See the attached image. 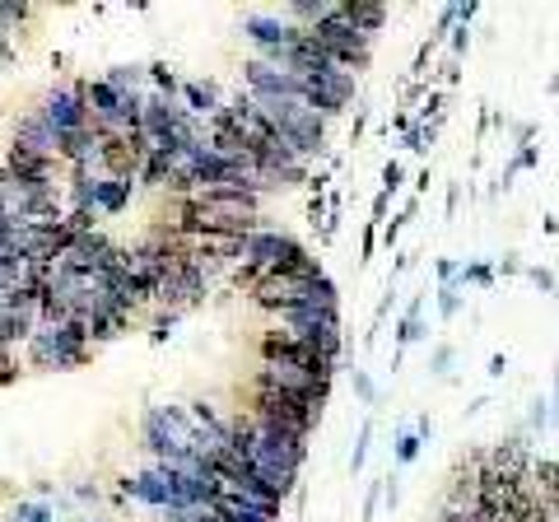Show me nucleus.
Here are the masks:
<instances>
[{
	"label": "nucleus",
	"instance_id": "33",
	"mask_svg": "<svg viewBox=\"0 0 559 522\" xmlns=\"http://www.w3.org/2000/svg\"><path fill=\"white\" fill-rule=\"evenodd\" d=\"M531 135H536V131H531V122H513V141H518V150L531 145Z\"/></svg>",
	"mask_w": 559,
	"mask_h": 522
},
{
	"label": "nucleus",
	"instance_id": "9",
	"mask_svg": "<svg viewBox=\"0 0 559 522\" xmlns=\"http://www.w3.org/2000/svg\"><path fill=\"white\" fill-rule=\"evenodd\" d=\"M5 173H10L14 182H33V187H42V182H51V178H56V159L10 145V154H5Z\"/></svg>",
	"mask_w": 559,
	"mask_h": 522
},
{
	"label": "nucleus",
	"instance_id": "8",
	"mask_svg": "<svg viewBox=\"0 0 559 522\" xmlns=\"http://www.w3.org/2000/svg\"><path fill=\"white\" fill-rule=\"evenodd\" d=\"M475 462H481L485 472H494V476H513V481H527V472H531V444H527V434L499 438V444H490V448H481V453H475Z\"/></svg>",
	"mask_w": 559,
	"mask_h": 522
},
{
	"label": "nucleus",
	"instance_id": "26",
	"mask_svg": "<svg viewBox=\"0 0 559 522\" xmlns=\"http://www.w3.org/2000/svg\"><path fill=\"white\" fill-rule=\"evenodd\" d=\"M401 182H406V169H401L397 159H391L387 169H382V191H387V197H397V191H401Z\"/></svg>",
	"mask_w": 559,
	"mask_h": 522
},
{
	"label": "nucleus",
	"instance_id": "7",
	"mask_svg": "<svg viewBox=\"0 0 559 522\" xmlns=\"http://www.w3.org/2000/svg\"><path fill=\"white\" fill-rule=\"evenodd\" d=\"M38 117H42L56 135H70V131H79V126H89V113H84L79 85H56V89L42 98Z\"/></svg>",
	"mask_w": 559,
	"mask_h": 522
},
{
	"label": "nucleus",
	"instance_id": "25",
	"mask_svg": "<svg viewBox=\"0 0 559 522\" xmlns=\"http://www.w3.org/2000/svg\"><path fill=\"white\" fill-rule=\"evenodd\" d=\"M453 360H457V350L453 345H434V354H429V373H438V378H447V373H453Z\"/></svg>",
	"mask_w": 559,
	"mask_h": 522
},
{
	"label": "nucleus",
	"instance_id": "20",
	"mask_svg": "<svg viewBox=\"0 0 559 522\" xmlns=\"http://www.w3.org/2000/svg\"><path fill=\"white\" fill-rule=\"evenodd\" d=\"M369 448H373V420L359 425V438H354V453H350V476L363 472V462H369Z\"/></svg>",
	"mask_w": 559,
	"mask_h": 522
},
{
	"label": "nucleus",
	"instance_id": "31",
	"mask_svg": "<svg viewBox=\"0 0 559 522\" xmlns=\"http://www.w3.org/2000/svg\"><path fill=\"white\" fill-rule=\"evenodd\" d=\"M518 270H527V266L518 261V252H509V257H503V261L494 266V276H518Z\"/></svg>",
	"mask_w": 559,
	"mask_h": 522
},
{
	"label": "nucleus",
	"instance_id": "15",
	"mask_svg": "<svg viewBox=\"0 0 559 522\" xmlns=\"http://www.w3.org/2000/svg\"><path fill=\"white\" fill-rule=\"evenodd\" d=\"M554 425H559V406L536 392V397L527 401V429H531V434H550Z\"/></svg>",
	"mask_w": 559,
	"mask_h": 522
},
{
	"label": "nucleus",
	"instance_id": "24",
	"mask_svg": "<svg viewBox=\"0 0 559 522\" xmlns=\"http://www.w3.org/2000/svg\"><path fill=\"white\" fill-rule=\"evenodd\" d=\"M527 280L536 285L541 294H550V298H559V280H554V270L550 266H527Z\"/></svg>",
	"mask_w": 559,
	"mask_h": 522
},
{
	"label": "nucleus",
	"instance_id": "38",
	"mask_svg": "<svg viewBox=\"0 0 559 522\" xmlns=\"http://www.w3.org/2000/svg\"><path fill=\"white\" fill-rule=\"evenodd\" d=\"M503 369H509V360H503V354H494V360H490V378H503Z\"/></svg>",
	"mask_w": 559,
	"mask_h": 522
},
{
	"label": "nucleus",
	"instance_id": "16",
	"mask_svg": "<svg viewBox=\"0 0 559 522\" xmlns=\"http://www.w3.org/2000/svg\"><path fill=\"white\" fill-rule=\"evenodd\" d=\"M419 313H425V304H419V298H415V304L406 308V317H401V332H397V345H401V350L429 336V332H425V317H419Z\"/></svg>",
	"mask_w": 559,
	"mask_h": 522
},
{
	"label": "nucleus",
	"instance_id": "3",
	"mask_svg": "<svg viewBox=\"0 0 559 522\" xmlns=\"http://www.w3.org/2000/svg\"><path fill=\"white\" fill-rule=\"evenodd\" d=\"M243 94H252V98H303V75L289 70L285 61L252 57L243 66Z\"/></svg>",
	"mask_w": 559,
	"mask_h": 522
},
{
	"label": "nucleus",
	"instance_id": "34",
	"mask_svg": "<svg viewBox=\"0 0 559 522\" xmlns=\"http://www.w3.org/2000/svg\"><path fill=\"white\" fill-rule=\"evenodd\" d=\"M410 429H415V434H419V438H425V444H429V438H434V416H419V420H415Z\"/></svg>",
	"mask_w": 559,
	"mask_h": 522
},
{
	"label": "nucleus",
	"instance_id": "18",
	"mask_svg": "<svg viewBox=\"0 0 559 522\" xmlns=\"http://www.w3.org/2000/svg\"><path fill=\"white\" fill-rule=\"evenodd\" d=\"M419 448H425V438H419L415 429H401L397 444H391V462H397V466H410V462L419 457Z\"/></svg>",
	"mask_w": 559,
	"mask_h": 522
},
{
	"label": "nucleus",
	"instance_id": "14",
	"mask_svg": "<svg viewBox=\"0 0 559 522\" xmlns=\"http://www.w3.org/2000/svg\"><path fill=\"white\" fill-rule=\"evenodd\" d=\"M341 10H345V19H350V23H354V29H359L363 38H369V42L387 29V19H391V14H387V5H369V0H350V5H341Z\"/></svg>",
	"mask_w": 559,
	"mask_h": 522
},
{
	"label": "nucleus",
	"instance_id": "22",
	"mask_svg": "<svg viewBox=\"0 0 559 522\" xmlns=\"http://www.w3.org/2000/svg\"><path fill=\"white\" fill-rule=\"evenodd\" d=\"M457 313H462V285L453 280V285H443V289H438V317H443V322H453Z\"/></svg>",
	"mask_w": 559,
	"mask_h": 522
},
{
	"label": "nucleus",
	"instance_id": "2",
	"mask_svg": "<svg viewBox=\"0 0 559 522\" xmlns=\"http://www.w3.org/2000/svg\"><path fill=\"white\" fill-rule=\"evenodd\" d=\"M28 360L38 369H75L89 360V336L79 322H61V326H38L28 336Z\"/></svg>",
	"mask_w": 559,
	"mask_h": 522
},
{
	"label": "nucleus",
	"instance_id": "41",
	"mask_svg": "<svg viewBox=\"0 0 559 522\" xmlns=\"http://www.w3.org/2000/svg\"><path fill=\"white\" fill-rule=\"evenodd\" d=\"M554 304H559V298H554Z\"/></svg>",
	"mask_w": 559,
	"mask_h": 522
},
{
	"label": "nucleus",
	"instance_id": "21",
	"mask_svg": "<svg viewBox=\"0 0 559 522\" xmlns=\"http://www.w3.org/2000/svg\"><path fill=\"white\" fill-rule=\"evenodd\" d=\"M536 159H541L536 150H531V145H522V150H518V154L509 159V169H503V178H499V187H503V191H509V187H513V178H518L522 169H536Z\"/></svg>",
	"mask_w": 559,
	"mask_h": 522
},
{
	"label": "nucleus",
	"instance_id": "40",
	"mask_svg": "<svg viewBox=\"0 0 559 522\" xmlns=\"http://www.w3.org/2000/svg\"><path fill=\"white\" fill-rule=\"evenodd\" d=\"M554 280H559V261H554Z\"/></svg>",
	"mask_w": 559,
	"mask_h": 522
},
{
	"label": "nucleus",
	"instance_id": "39",
	"mask_svg": "<svg viewBox=\"0 0 559 522\" xmlns=\"http://www.w3.org/2000/svg\"><path fill=\"white\" fill-rule=\"evenodd\" d=\"M550 401L559 406V364H554V392H550Z\"/></svg>",
	"mask_w": 559,
	"mask_h": 522
},
{
	"label": "nucleus",
	"instance_id": "32",
	"mask_svg": "<svg viewBox=\"0 0 559 522\" xmlns=\"http://www.w3.org/2000/svg\"><path fill=\"white\" fill-rule=\"evenodd\" d=\"M363 126H369V107L359 103V113H354V126H350V145H359V135H363Z\"/></svg>",
	"mask_w": 559,
	"mask_h": 522
},
{
	"label": "nucleus",
	"instance_id": "4",
	"mask_svg": "<svg viewBox=\"0 0 559 522\" xmlns=\"http://www.w3.org/2000/svg\"><path fill=\"white\" fill-rule=\"evenodd\" d=\"M252 388L266 392H285V397H307V401H326L331 392V373H307V369H289V364H261Z\"/></svg>",
	"mask_w": 559,
	"mask_h": 522
},
{
	"label": "nucleus",
	"instance_id": "1",
	"mask_svg": "<svg viewBox=\"0 0 559 522\" xmlns=\"http://www.w3.org/2000/svg\"><path fill=\"white\" fill-rule=\"evenodd\" d=\"M322 406H326V401H307V397H285V392H266V388H257V392H252L247 416L261 420V425L285 429V434L313 438V429L322 425Z\"/></svg>",
	"mask_w": 559,
	"mask_h": 522
},
{
	"label": "nucleus",
	"instance_id": "13",
	"mask_svg": "<svg viewBox=\"0 0 559 522\" xmlns=\"http://www.w3.org/2000/svg\"><path fill=\"white\" fill-rule=\"evenodd\" d=\"M135 182H117V178H94V210L98 215H122L131 206Z\"/></svg>",
	"mask_w": 559,
	"mask_h": 522
},
{
	"label": "nucleus",
	"instance_id": "19",
	"mask_svg": "<svg viewBox=\"0 0 559 522\" xmlns=\"http://www.w3.org/2000/svg\"><path fill=\"white\" fill-rule=\"evenodd\" d=\"M434 135H438V122H410V131H406V150H410V154H425V150L434 145Z\"/></svg>",
	"mask_w": 559,
	"mask_h": 522
},
{
	"label": "nucleus",
	"instance_id": "36",
	"mask_svg": "<svg viewBox=\"0 0 559 522\" xmlns=\"http://www.w3.org/2000/svg\"><path fill=\"white\" fill-rule=\"evenodd\" d=\"M387 201H391V197H387V191H378V197H373V224H378V219L387 215Z\"/></svg>",
	"mask_w": 559,
	"mask_h": 522
},
{
	"label": "nucleus",
	"instance_id": "29",
	"mask_svg": "<svg viewBox=\"0 0 559 522\" xmlns=\"http://www.w3.org/2000/svg\"><path fill=\"white\" fill-rule=\"evenodd\" d=\"M457 270H462V266H457L453 257H443V261L434 266V276H438V289H443V285H453V280H457Z\"/></svg>",
	"mask_w": 559,
	"mask_h": 522
},
{
	"label": "nucleus",
	"instance_id": "12",
	"mask_svg": "<svg viewBox=\"0 0 559 522\" xmlns=\"http://www.w3.org/2000/svg\"><path fill=\"white\" fill-rule=\"evenodd\" d=\"M210 508H215L224 522H275V517H280L275 508H261V504L243 499V494H219Z\"/></svg>",
	"mask_w": 559,
	"mask_h": 522
},
{
	"label": "nucleus",
	"instance_id": "35",
	"mask_svg": "<svg viewBox=\"0 0 559 522\" xmlns=\"http://www.w3.org/2000/svg\"><path fill=\"white\" fill-rule=\"evenodd\" d=\"M373 243H378V224L363 229V257H373Z\"/></svg>",
	"mask_w": 559,
	"mask_h": 522
},
{
	"label": "nucleus",
	"instance_id": "27",
	"mask_svg": "<svg viewBox=\"0 0 559 522\" xmlns=\"http://www.w3.org/2000/svg\"><path fill=\"white\" fill-rule=\"evenodd\" d=\"M178 317H182V313H173V308L159 313V317H154V341H168V332L178 326Z\"/></svg>",
	"mask_w": 559,
	"mask_h": 522
},
{
	"label": "nucleus",
	"instance_id": "6",
	"mask_svg": "<svg viewBox=\"0 0 559 522\" xmlns=\"http://www.w3.org/2000/svg\"><path fill=\"white\" fill-rule=\"evenodd\" d=\"M243 38L257 47V57H285V51L294 47L298 29L289 19H280V14H247L243 19Z\"/></svg>",
	"mask_w": 559,
	"mask_h": 522
},
{
	"label": "nucleus",
	"instance_id": "17",
	"mask_svg": "<svg viewBox=\"0 0 559 522\" xmlns=\"http://www.w3.org/2000/svg\"><path fill=\"white\" fill-rule=\"evenodd\" d=\"M494 280H499V276H494L490 261H462V270H457V285H462V289H466V285H471V289H490Z\"/></svg>",
	"mask_w": 559,
	"mask_h": 522
},
{
	"label": "nucleus",
	"instance_id": "30",
	"mask_svg": "<svg viewBox=\"0 0 559 522\" xmlns=\"http://www.w3.org/2000/svg\"><path fill=\"white\" fill-rule=\"evenodd\" d=\"M382 504H387V508H397V504H401V481H397V476H387V481H382Z\"/></svg>",
	"mask_w": 559,
	"mask_h": 522
},
{
	"label": "nucleus",
	"instance_id": "5",
	"mask_svg": "<svg viewBox=\"0 0 559 522\" xmlns=\"http://www.w3.org/2000/svg\"><path fill=\"white\" fill-rule=\"evenodd\" d=\"M303 98H307V107H313L322 122L341 117L345 107L354 103V75H335V70L303 75Z\"/></svg>",
	"mask_w": 559,
	"mask_h": 522
},
{
	"label": "nucleus",
	"instance_id": "28",
	"mask_svg": "<svg viewBox=\"0 0 559 522\" xmlns=\"http://www.w3.org/2000/svg\"><path fill=\"white\" fill-rule=\"evenodd\" d=\"M14 522H51V513H47L42 504H19V513H14Z\"/></svg>",
	"mask_w": 559,
	"mask_h": 522
},
{
	"label": "nucleus",
	"instance_id": "23",
	"mask_svg": "<svg viewBox=\"0 0 559 522\" xmlns=\"http://www.w3.org/2000/svg\"><path fill=\"white\" fill-rule=\"evenodd\" d=\"M350 382H354V397H359L363 406H378V382L369 378V369H354Z\"/></svg>",
	"mask_w": 559,
	"mask_h": 522
},
{
	"label": "nucleus",
	"instance_id": "10",
	"mask_svg": "<svg viewBox=\"0 0 559 522\" xmlns=\"http://www.w3.org/2000/svg\"><path fill=\"white\" fill-rule=\"evenodd\" d=\"M178 103H182V113L191 122H210L215 107H224V98H219V89L210 85V79H182V85H178Z\"/></svg>",
	"mask_w": 559,
	"mask_h": 522
},
{
	"label": "nucleus",
	"instance_id": "37",
	"mask_svg": "<svg viewBox=\"0 0 559 522\" xmlns=\"http://www.w3.org/2000/svg\"><path fill=\"white\" fill-rule=\"evenodd\" d=\"M457 201H462V187L453 182V187H447V215H457Z\"/></svg>",
	"mask_w": 559,
	"mask_h": 522
},
{
	"label": "nucleus",
	"instance_id": "11",
	"mask_svg": "<svg viewBox=\"0 0 559 522\" xmlns=\"http://www.w3.org/2000/svg\"><path fill=\"white\" fill-rule=\"evenodd\" d=\"M14 145L19 150H33V154H47V159H56V145H61V135H56L38 113H28L19 126H14Z\"/></svg>",
	"mask_w": 559,
	"mask_h": 522
}]
</instances>
